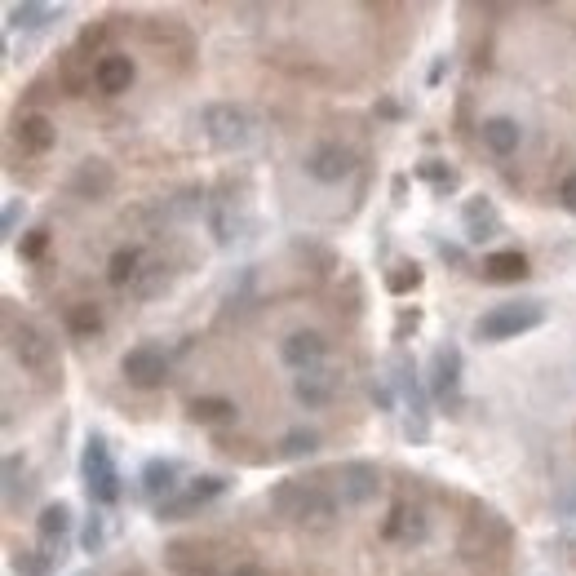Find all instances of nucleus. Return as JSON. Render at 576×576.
Returning <instances> with one entry per match:
<instances>
[{
	"instance_id": "1",
	"label": "nucleus",
	"mask_w": 576,
	"mask_h": 576,
	"mask_svg": "<svg viewBox=\"0 0 576 576\" xmlns=\"http://www.w3.org/2000/svg\"><path fill=\"white\" fill-rule=\"evenodd\" d=\"M271 510L288 519L293 528L302 532H328L337 523V492L328 483H311V479H280L271 488Z\"/></svg>"
},
{
	"instance_id": "2",
	"label": "nucleus",
	"mask_w": 576,
	"mask_h": 576,
	"mask_svg": "<svg viewBox=\"0 0 576 576\" xmlns=\"http://www.w3.org/2000/svg\"><path fill=\"white\" fill-rule=\"evenodd\" d=\"M550 320V306L541 297H514V302H497L470 324V342H483V346H501V342H514V337L532 333Z\"/></svg>"
},
{
	"instance_id": "3",
	"label": "nucleus",
	"mask_w": 576,
	"mask_h": 576,
	"mask_svg": "<svg viewBox=\"0 0 576 576\" xmlns=\"http://www.w3.org/2000/svg\"><path fill=\"white\" fill-rule=\"evenodd\" d=\"M5 346L9 355L18 359V364L27 368L32 377H40V382H54L58 373H63V359H58V342L45 333L36 320H18V311L9 306L5 311Z\"/></svg>"
},
{
	"instance_id": "4",
	"label": "nucleus",
	"mask_w": 576,
	"mask_h": 576,
	"mask_svg": "<svg viewBox=\"0 0 576 576\" xmlns=\"http://www.w3.org/2000/svg\"><path fill=\"white\" fill-rule=\"evenodd\" d=\"M80 483H85V492H89V506H98V510H111L125 497L120 470H116V452H111L102 430H89L85 435V448H80Z\"/></svg>"
},
{
	"instance_id": "5",
	"label": "nucleus",
	"mask_w": 576,
	"mask_h": 576,
	"mask_svg": "<svg viewBox=\"0 0 576 576\" xmlns=\"http://www.w3.org/2000/svg\"><path fill=\"white\" fill-rule=\"evenodd\" d=\"M390 377H395V390H399V404H404V439L408 444H430V386H426V377L417 373V364L408 359L404 351L395 355V364H390Z\"/></svg>"
},
{
	"instance_id": "6",
	"label": "nucleus",
	"mask_w": 576,
	"mask_h": 576,
	"mask_svg": "<svg viewBox=\"0 0 576 576\" xmlns=\"http://www.w3.org/2000/svg\"><path fill=\"white\" fill-rule=\"evenodd\" d=\"M195 120H200V133L213 151H244L253 138V116L240 102H204Z\"/></svg>"
},
{
	"instance_id": "7",
	"label": "nucleus",
	"mask_w": 576,
	"mask_h": 576,
	"mask_svg": "<svg viewBox=\"0 0 576 576\" xmlns=\"http://www.w3.org/2000/svg\"><path fill=\"white\" fill-rule=\"evenodd\" d=\"M461 377H466V359H461V346L457 342H439L435 355H430V399L435 408H444L448 417H461L466 408V395H461Z\"/></svg>"
},
{
	"instance_id": "8",
	"label": "nucleus",
	"mask_w": 576,
	"mask_h": 576,
	"mask_svg": "<svg viewBox=\"0 0 576 576\" xmlns=\"http://www.w3.org/2000/svg\"><path fill=\"white\" fill-rule=\"evenodd\" d=\"M226 488H231V479H226V475H195L191 483H182L169 501H160L151 514H156V523H182V519H191L195 510L213 506Z\"/></svg>"
},
{
	"instance_id": "9",
	"label": "nucleus",
	"mask_w": 576,
	"mask_h": 576,
	"mask_svg": "<svg viewBox=\"0 0 576 576\" xmlns=\"http://www.w3.org/2000/svg\"><path fill=\"white\" fill-rule=\"evenodd\" d=\"M355 147H346V142H337V138H320L311 151L302 156V169H306V178H315L320 187H337V182H346L355 173Z\"/></svg>"
},
{
	"instance_id": "10",
	"label": "nucleus",
	"mask_w": 576,
	"mask_h": 576,
	"mask_svg": "<svg viewBox=\"0 0 576 576\" xmlns=\"http://www.w3.org/2000/svg\"><path fill=\"white\" fill-rule=\"evenodd\" d=\"M333 492L342 506H368V501H377V492H382V470L373 466V461H342V466L333 470Z\"/></svg>"
},
{
	"instance_id": "11",
	"label": "nucleus",
	"mask_w": 576,
	"mask_h": 576,
	"mask_svg": "<svg viewBox=\"0 0 576 576\" xmlns=\"http://www.w3.org/2000/svg\"><path fill=\"white\" fill-rule=\"evenodd\" d=\"M120 373H125L129 386L156 390V386L169 382V351H164L160 342H138L133 351H125V359H120Z\"/></svg>"
},
{
	"instance_id": "12",
	"label": "nucleus",
	"mask_w": 576,
	"mask_h": 576,
	"mask_svg": "<svg viewBox=\"0 0 576 576\" xmlns=\"http://www.w3.org/2000/svg\"><path fill=\"white\" fill-rule=\"evenodd\" d=\"M71 532H76V510H71L63 497H58V501H45V506H40V514H36V537H40V545H45V550L54 554L58 563L67 559Z\"/></svg>"
},
{
	"instance_id": "13",
	"label": "nucleus",
	"mask_w": 576,
	"mask_h": 576,
	"mask_svg": "<svg viewBox=\"0 0 576 576\" xmlns=\"http://www.w3.org/2000/svg\"><path fill=\"white\" fill-rule=\"evenodd\" d=\"M328 359V342L320 328H293V333L280 342V364L293 368V373H311V368H324Z\"/></svg>"
},
{
	"instance_id": "14",
	"label": "nucleus",
	"mask_w": 576,
	"mask_h": 576,
	"mask_svg": "<svg viewBox=\"0 0 576 576\" xmlns=\"http://www.w3.org/2000/svg\"><path fill=\"white\" fill-rule=\"evenodd\" d=\"M178 488H182V461L178 457H151L147 466L138 470V497L151 501V510H156L160 501H169Z\"/></svg>"
},
{
	"instance_id": "15",
	"label": "nucleus",
	"mask_w": 576,
	"mask_h": 576,
	"mask_svg": "<svg viewBox=\"0 0 576 576\" xmlns=\"http://www.w3.org/2000/svg\"><path fill=\"white\" fill-rule=\"evenodd\" d=\"M430 537V519L426 510L413 506V501H395L382 523V541H395V545H426Z\"/></svg>"
},
{
	"instance_id": "16",
	"label": "nucleus",
	"mask_w": 576,
	"mask_h": 576,
	"mask_svg": "<svg viewBox=\"0 0 576 576\" xmlns=\"http://www.w3.org/2000/svg\"><path fill=\"white\" fill-rule=\"evenodd\" d=\"M342 382H346V377L337 373V368H328V364H324V368H311V373H297V377H293V399L315 413V408H328V404H333L337 390H342Z\"/></svg>"
},
{
	"instance_id": "17",
	"label": "nucleus",
	"mask_w": 576,
	"mask_h": 576,
	"mask_svg": "<svg viewBox=\"0 0 576 576\" xmlns=\"http://www.w3.org/2000/svg\"><path fill=\"white\" fill-rule=\"evenodd\" d=\"M133 80H138V67H133L129 54H116V49H107V54H98L94 63V89L102 98H120L133 89Z\"/></svg>"
},
{
	"instance_id": "18",
	"label": "nucleus",
	"mask_w": 576,
	"mask_h": 576,
	"mask_svg": "<svg viewBox=\"0 0 576 576\" xmlns=\"http://www.w3.org/2000/svg\"><path fill=\"white\" fill-rule=\"evenodd\" d=\"M461 226H466V240L470 244H488V240H497V235L506 231L501 209L488 200V195H470V200L461 204Z\"/></svg>"
},
{
	"instance_id": "19",
	"label": "nucleus",
	"mask_w": 576,
	"mask_h": 576,
	"mask_svg": "<svg viewBox=\"0 0 576 576\" xmlns=\"http://www.w3.org/2000/svg\"><path fill=\"white\" fill-rule=\"evenodd\" d=\"M14 142L23 147V156H49L58 147V125L45 111H23L14 120Z\"/></svg>"
},
{
	"instance_id": "20",
	"label": "nucleus",
	"mask_w": 576,
	"mask_h": 576,
	"mask_svg": "<svg viewBox=\"0 0 576 576\" xmlns=\"http://www.w3.org/2000/svg\"><path fill=\"white\" fill-rule=\"evenodd\" d=\"M67 191L76 195V200H107V195L116 191V169H111L107 160H80L76 173L67 178Z\"/></svg>"
},
{
	"instance_id": "21",
	"label": "nucleus",
	"mask_w": 576,
	"mask_h": 576,
	"mask_svg": "<svg viewBox=\"0 0 576 576\" xmlns=\"http://www.w3.org/2000/svg\"><path fill=\"white\" fill-rule=\"evenodd\" d=\"M164 563H169L178 576H222L218 559H213L209 545H200V541H173V545H164Z\"/></svg>"
},
{
	"instance_id": "22",
	"label": "nucleus",
	"mask_w": 576,
	"mask_h": 576,
	"mask_svg": "<svg viewBox=\"0 0 576 576\" xmlns=\"http://www.w3.org/2000/svg\"><path fill=\"white\" fill-rule=\"evenodd\" d=\"M479 142L492 151L497 160H510L523 147V125L514 116H488L479 125Z\"/></svg>"
},
{
	"instance_id": "23",
	"label": "nucleus",
	"mask_w": 576,
	"mask_h": 576,
	"mask_svg": "<svg viewBox=\"0 0 576 576\" xmlns=\"http://www.w3.org/2000/svg\"><path fill=\"white\" fill-rule=\"evenodd\" d=\"M9 27H23V32H45V27L63 23L67 9L63 5H40V0H14V5L5 9Z\"/></svg>"
},
{
	"instance_id": "24",
	"label": "nucleus",
	"mask_w": 576,
	"mask_h": 576,
	"mask_svg": "<svg viewBox=\"0 0 576 576\" xmlns=\"http://www.w3.org/2000/svg\"><path fill=\"white\" fill-rule=\"evenodd\" d=\"M142 266H147V253L133 249V244H125V249L111 253V262H107V284H111V288H120V293H129V288L138 284Z\"/></svg>"
},
{
	"instance_id": "25",
	"label": "nucleus",
	"mask_w": 576,
	"mask_h": 576,
	"mask_svg": "<svg viewBox=\"0 0 576 576\" xmlns=\"http://www.w3.org/2000/svg\"><path fill=\"white\" fill-rule=\"evenodd\" d=\"M523 275H528V257L519 249H501L483 257V280L488 284H519Z\"/></svg>"
},
{
	"instance_id": "26",
	"label": "nucleus",
	"mask_w": 576,
	"mask_h": 576,
	"mask_svg": "<svg viewBox=\"0 0 576 576\" xmlns=\"http://www.w3.org/2000/svg\"><path fill=\"white\" fill-rule=\"evenodd\" d=\"M191 421L195 426H235V421H240V404L226 395L191 399Z\"/></svg>"
},
{
	"instance_id": "27",
	"label": "nucleus",
	"mask_w": 576,
	"mask_h": 576,
	"mask_svg": "<svg viewBox=\"0 0 576 576\" xmlns=\"http://www.w3.org/2000/svg\"><path fill=\"white\" fill-rule=\"evenodd\" d=\"M80 550L85 554H107V545H111V514L107 510H98V506H89V514H85V523H80Z\"/></svg>"
},
{
	"instance_id": "28",
	"label": "nucleus",
	"mask_w": 576,
	"mask_h": 576,
	"mask_svg": "<svg viewBox=\"0 0 576 576\" xmlns=\"http://www.w3.org/2000/svg\"><path fill=\"white\" fill-rule=\"evenodd\" d=\"M9 568L18 576H54L58 559L45 550V545H14V550H9Z\"/></svg>"
},
{
	"instance_id": "29",
	"label": "nucleus",
	"mask_w": 576,
	"mask_h": 576,
	"mask_svg": "<svg viewBox=\"0 0 576 576\" xmlns=\"http://www.w3.org/2000/svg\"><path fill=\"white\" fill-rule=\"evenodd\" d=\"M413 178L417 182H426L430 191L444 200V195H452L461 187V178H457V169H448V160H421V164H413Z\"/></svg>"
},
{
	"instance_id": "30",
	"label": "nucleus",
	"mask_w": 576,
	"mask_h": 576,
	"mask_svg": "<svg viewBox=\"0 0 576 576\" xmlns=\"http://www.w3.org/2000/svg\"><path fill=\"white\" fill-rule=\"evenodd\" d=\"M63 328L67 337H94L102 333V306L98 302H71L63 311Z\"/></svg>"
},
{
	"instance_id": "31",
	"label": "nucleus",
	"mask_w": 576,
	"mask_h": 576,
	"mask_svg": "<svg viewBox=\"0 0 576 576\" xmlns=\"http://www.w3.org/2000/svg\"><path fill=\"white\" fill-rule=\"evenodd\" d=\"M209 231H213V240H218V244H235V240H244V231H253V222L240 218L235 209H226V204H213V209H209Z\"/></svg>"
},
{
	"instance_id": "32",
	"label": "nucleus",
	"mask_w": 576,
	"mask_h": 576,
	"mask_svg": "<svg viewBox=\"0 0 576 576\" xmlns=\"http://www.w3.org/2000/svg\"><path fill=\"white\" fill-rule=\"evenodd\" d=\"M311 452H320V430H311V426H293L280 444H275V457L280 461H302V457H311Z\"/></svg>"
},
{
	"instance_id": "33",
	"label": "nucleus",
	"mask_w": 576,
	"mask_h": 576,
	"mask_svg": "<svg viewBox=\"0 0 576 576\" xmlns=\"http://www.w3.org/2000/svg\"><path fill=\"white\" fill-rule=\"evenodd\" d=\"M23 475H27V457H23V452H9L5 475H0V479H5V510L9 514L18 510V497L27 501V492H32V483H23Z\"/></svg>"
},
{
	"instance_id": "34",
	"label": "nucleus",
	"mask_w": 576,
	"mask_h": 576,
	"mask_svg": "<svg viewBox=\"0 0 576 576\" xmlns=\"http://www.w3.org/2000/svg\"><path fill=\"white\" fill-rule=\"evenodd\" d=\"M164 288H169V266L156 262V266H142L138 284L129 288V297H138V302H151V297H160Z\"/></svg>"
},
{
	"instance_id": "35",
	"label": "nucleus",
	"mask_w": 576,
	"mask_h": 576,
	"mask_svg": "<svg viewBox=\"0 0 576 576\" xmlns=\"http://www.w3.org/2000/svg\"><path fill=\"white\" fill-rule=\"evenodd\" d=\"M368 399H373V404H377V413H395V408H399L395 377H390V373H377L373 382H368Z\"/></svg>"
},
{
	"instance_id": "36",
	"label": "nucleus",
	"mask_w": 576,
	"mask_h": 576,
	"mask_svg": "<svg viewBox=\"0 0 576 576\" xmlns=\"http://www.w3.org/2000/svg\"><path fill=\"white\" fill-rule=\"evenodd\" d=\"M386 288H390V293H395V297L417 293V288H421V266H417V262H399L395 271L386 275Z\"/></svg>"
},
{
	"instance_id": "37",
	"label": "nucleus",
	"mask_w": 576,
	"mask_h": 576,
	"mask_svg": "<svg viewBox=\"0 0 576 576\" xmlns=\"http://www.w3.org/2000/svg\"><path fill=\"white\" fill-rule=\"evenodd\" d=\"M45 249H49V226H32V231L18 240V257H23V262H36Z\"/></svg>"
},
{
	"instance_id": "38",
	"label": "nucleus",
	"mask_w": 576,
	"mask_h": 576,
	"mask_svg": "<svg viewBox=\"0 0 576 576\" xmlns=\"http://www.w3.org/2000/svg\"><path fill=\"white\" fill-rule=\"evenodd\" d=\"M23 218H27V200L9 195V200H5V218H0V235H5V240H14L18 226H23Z\"/></svg>"
},
{
	"instance_id": "39",
	"label": "nucleus",
	"mask_w": 576,
	"mask_h": 576,
	"mask_svg": "<svg viewBox=\"0 0 576 576\" xmlns=\"http://www.w3.org/2000/svg\"><path fill=\"white\" fill-rule=\"evenodd\" d=\"M417 328H421V311H417V306H413V311L404 306V311H399V320H395V333H390V342L404 346V342H408V333H417Z\"/></svg>"
},
{
	"instance_id": "40",
	"label": "nucleus",
	"mask_w": 576,
	"mask_h": 576,
	"mask_svg": "<svg viewBox=\"0 0 576 576\" xmlns=\"http://www.w3.org/2000/svg\"><path fill=\"white\" fill-rule=\"evenodd\" d=\"M559 204H563V209H568V213H576V169H572L568 178L559 182Z\"/></svg>"
},
{
	"instance_id": "41",
	"label": "nucleus",
	"mask_w": 576,
	"mask_h": 576,
	"mask_svg": "<svg viewBox=\"0 0 576 576\" xmlns=\"http://www.w3.org/2000/svg\"><path fill=\"white\" fill-rule=\"evenodd\" d=\"M554 506H559V514H568V519H576V479L559 492V501H554Z\"/></svg>"
},
{
	"instance_id": "42",
	"label": "nucleus",
	"mask_w": 576,
	"mask_h": 576,
	"mask_svg": "<svg viewBox=\"0 0 576 576\" xmlns=\"http://www.w3.org/2000/svg\"><path fill=\"white\" fill-rule=\"evenodd\" d=\"M448 71H452V58H448V54H439V58H435V67H430V76H426V80H430V85H439V80H444Z\"/></svg>"
},
{
	"instance_id": "43",
	"label": "nucleus",
	"mask_w": 576,
	"mask_h": 576,
	"mask_svg": "<svg viewBox=\"0 0 576 576\" xmlns=\"http://www.w3.org/2000/svg\"><path fill=\"white\" fill-rule=\"evenodd\" d=\"M439 257H444L448 266H466V253H461L457 244H439Z\"/></svg>"
},
{
	"instance_id": "44",
	"label": "nucleus",
	"mask_w": 576,
	"mask_h": 576,
	"mask_svg": "<svg viewBox=\"0 0 576 576\" xmlns=\"http://www.w3.org/2000/svg\"><path fill=\"white\" fill-rule=\"evenodd\" d=\"M231 576H271L266 568H257V563H240V568H235Z\"/></svg>"
},
{
	"instance_id": "45",
	"label": "nucleus",
	"mask_w": 576,
	"mask_h": 576,
	"mask_svg": "<svg viewBox=\"0 0 576 576\" xmlns=\"http://www.w3.org/2000/svg\"><path fill=\"white\" fill-rule=\"evenodd\" d=\"M76 576H98V572H94V568H89V572H76Z\"/></svg>"
}]
</instances>
